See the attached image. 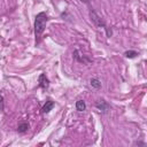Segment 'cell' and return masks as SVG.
I'll return each mask as SVG.
<instances>
[{
	"label": "cell",
	"instance_id": "cell-1",
	"mask_svg": "<svg viewBox=\"0 0 147 147\" xmlns=\"http://www.w3.org/2000/svg\"><path fill=\"white\" fill-rule=\"evenodd\" d=\"M47 20H48V17H47L46 13H44V11H41V13L36 15V18H34V36H36V40L39 39L41 33L44 32V30L46 28Z\"/></svg>",
	"mask_w": 147,
	"mask_h": 147
},
{
	"label": "cell",
	"instance_id": "cell-2",
	"mask_svg": "<svg viewBox=\"0 0 147 147\" xmlns=\"http://www.w3.org/2000/svg\"><path fill=\"white\" fill-rule=\"evenodd\" d=\"M90 17H91V20H92V22L96 25V26H99V28H103L106 31H107V34L110 37L111 36V31L106 26V23H105V21L102 20V17H100L99 15H98V13L95 11V10H91L90 11Z\"/></svg>",
	"mask_w": 147,
	"mask_h": 147
},
{
	"label": "cell",
	"instance_id": "cell-3",
	"mask_svg": "<svg viewBox=\"0 0 147 147\" xmlns=\"http://www.w3.org/2000/svg\"><path fill=\"white\" fill-rule=\"evenodd\" d=\"M95 107L101 111V113H107L109 110V106L105 100H98L95 103Z\"/></svg>",
	"mask_w": 147,
	"mask_h": 147
},
{
	"label": "cell",
	"instance_id": "cell-4",
	"mask_svg": "<svg viewBox=\"0 0 147 147\" xmlns=\"http://www.w3.org/2000/svg\"><path fill=\"white\" fill-rule=\"evenodd\" d=\"M38 80H39V86H40L41 88L46 90V88L49 86V82H48V79H47V77H46L45 74H41V75L39 76Z\"/></svg>",
	"mask_w": 147,
	"mask_h": 147
},
{
	"label": "cell",
	"instance_id": "cell-5",
	"mask_svg": "<svg viewBox=\"0 0 147 147\" xmlns=\"http://www.w3.org/2000/svg\"><path fill=\"white\" fill-rule=\"evenodd\" d=\"M53 107H54V102H53V101H51V100L46 101V103L44 105V107H42V109H41L42 114H48V113L53 109Z\"/></svg>",
	"mask_w": 147,
	"mask_h": 147
},
{
	"label": "cell",
	"instance_id": "cell-6",
	"mask_svg": "<svg viewBox=\"0 0 147 147\" xmlns=\"http://www.w3.org/2000/svg\"><path fill=\"white\" fill-rule=\"evenodd\" d=\"M76 109H77L78 111H84V110L86 109L85 102H84L83 100H78V101L76 102Z\"/></svg>",
	"mask_w": 147,
	"mask_h": 147
},
{
	"label": "cell",
	"instance_id": "cell-7",
	"mask_svg": "<svg viewBox=\"0 0 147 147\" xmlns=\"http://www.w3.org/2000/svg\"><path fill=\"white\" fill-rule=\"evenodd\" d=\"M28 129H29V124H28L26 122L20 123V124H18V126H17V131H18V132H21V133H23V132L28 131Z\"/></svg>",
	"mask_w": 147,
	"mask_h": 147
},
{
	"label": "cell",
	"instance_id": "cell-8",
	"mask_svg": "<svg viewBox=\"0 0 147 147\" xmlns=\"http://www.w3.org/2000/svg\"><path fill=\"white\" fill-rule=\"evenodd\" d=\"M90 83H91V86L94 87V88H100V87H101V83H100V80L96 79V78H92Z\"/></svg>",
	"mask_w": 147,
	"mask_h": 147
},
{
	"label": "cell",
	"instance_id": "cell-9",
	"mask_svg": "<svg viewBox=\"0 0 147 147\" xmlns=\"http://www.w3.org/2000/svg\"><path fill=\"white\" fill-rule=\"evenodd\" d=\"M124 55H125V57H127V59H132V57H136V56L138 55V53H137L136 51H127V52L124 53Z\"/></svg>",
	"mask_w": 147,
	"mask_h": 147
},
{
	"label": "cell",
	"instance_id": "cell-10",
	"mask_svg": "<svg viewBox=\"0 0 147 147\" xmlns=\"http://www.w3.org/2000/svg\"><path fill=\"white\" fill-rule=\"evenodd\" d=\"M82 2H84V3H90V0H80Z\"/></svg>",
	"mask_w": 147,
	"mask_h": 147
}]
</instances>
